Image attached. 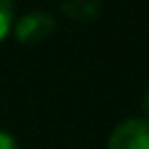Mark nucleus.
Here are the masks:
<instances>
[{
	"label": "nucleus",
	"mask_w": 149,
	"mask_h": 149,
	"mask_svg": "<svg viewBox=\"0 0 149 149\" xmlns=\"http://www.w3.org/2000/svg\"><path fill=\"white\" fill-rule=\"evenodd\" d=\"M107 149H149V119L137 117L117 124L109 134Z\"/></svg>",
	"instance_id": "1"
},
{
	"label": "nucleus",
	"mask_w": 149,
	"mask_h": 149,
	"mask_svg": "<svg viewBox=\"0 0 149 149\" xmlns=\"http://www.w3.org/2000/svg\"><path fill=\"white\" fill-rule=\"evenodd\" d=\"M0 149H20V144L15 142L13 134H8L5 129H0Z\"/></svg>",
	"instance_id": "5"
},
{
	"label": "nucleus",
	"mask_w": 149,
	"mask_h": 149,
	"mask_svg": "<svg viewBox=\"0 0 149 149\" xmlns=\"http://www.w3.org/2000/svg\"><path fill=\"white\" fill-rule=\"evenodd\" d=\"M142 109H144V114H147L144 119H149V90H147V95L142 97Z\"/></svg>",
	"instance_id": "6"
},
{
	"label": "nucleus",
	"mask_w": 149,
	"mask_h": 149,
	"mask_svg": "<svg viewBox=\"0 0 149 149\" xmlns=\"http://www.w3.org/2000/svg\"><path fill=\"white\" fill-rule=\"evenodd\" d=\"M13 27H15V5L13 0H0V42L13 32Z\"/></svg>",
	"instance_id": "4"
},
{
	"label": "nucleus",
	"mask_w": 149,
	"mask_h": 149,
	"mask_svg": "<svg viewBox=\"0 0 149 149\" xmlns=\"http://www.w3.org/2000/svg\"><path fill=\"white\" fill-rule=\"evenodd\" d=\"M52 30H55V17L47 15V13H27V15H22V20H17L15 27H13L17 42H22V45L40 42V40H45Z\"/></svg>",
	"instance_id": "2"
},
{
	"label": "nucleus",
	"mask_w": 149,
	"mask_h": 149,
	"mask_svg": "<svg viewBox=\"0 0 149 149\" xmlns=\"http://www.w3.org/2000/svg\"><path fill=\"white\" fill-rule=\"evenodd\" d=\"M102 3L104 0H60V10L77 22H87L97 17V13L102 10Z\"/></svg>",
	"instance_id": "3"
}]
</instances>
